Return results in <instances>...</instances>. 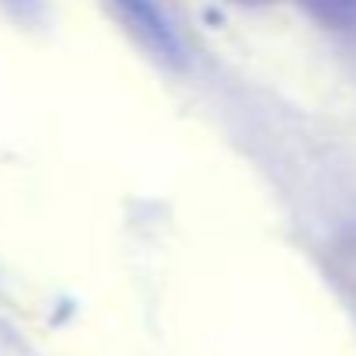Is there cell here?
Wrapping results in <instances>:
<instances>
[{"instance_id": "2", "label": "cell", "mask_w": 356, "mask_h": 356, "mask_svg": "<svg viewBox=\"0 0 356 356\" xmlns=\"http://www.w3.org/2000/svg\"><path fill=\"white\" fill-rule=\"evenodd\" d=\"M335 32H356V0H297Z\"/></svg>"}, {"instance_id": "3", "label": "cell", "mask_w": 356, "mask_h": 356, "mask_svg": "<svg viewBox=\"0 0 356 356\" xmlns=\"http://www.w3.org/2000/svg\"><path fill=\"white\" fill-rule=\"evenodd\" d=\"M234 4H266V0H234Z\"/></svg>"}, {"instance_id": "1", "label": "cell", "mask_w": 356, "mask_h": 356, "mask_svg": "<svg viewBox=\"0 0 356 356\" xmlns=\"http://www.w3.org/2000/svg\"><path fill=\"white\" fill-rule=\"evenodd\" d=\"M105 8L122 22V29L147 46L150 53H157L161 60H178L182 56V46H178V35L171 29V22L161 15V8L154 0H105Z\"/></svg>"}]
</instances>
